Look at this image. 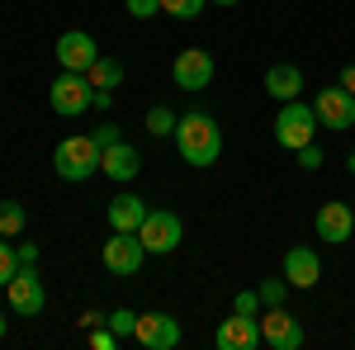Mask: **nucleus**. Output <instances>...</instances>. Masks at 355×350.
I'll list each match as a JSON object with an SVG mask.
<instances>
[{"label": "nucleus", "instance_id": "nucleus-35", "mask_svg": "<svg viewBox=\"0 0 355 350\" xmlns=\"http://www.w3.org/2000/svg\"><path fill=\"white\" fill-rule=\"evenodd\" d=\"M346 170H351V175H355V152H351V157H346Z\"/></svg>", "mask_w": 355, "mask_h": 350}, {"label": "nucleus", "instance_id": "nucleus-4", "mask_svg": "<svg viewBox=\"0 0 355 350\" xmlns=\"http://www.w3.org/2000/svg\"><path fill=\"white\" fill-rule=\"evenodd\" d=\"M137 237L147 246V256H171L175 246L185 242V222H180V213H171V209H147Z\"/></svg>", "mask_w": 355, "mask_h": 350}, {"label": "nucleus", "instance_id": "nucleus-17", "mask_svg": "<svg viewBox=\"0 0 355 350\" xmlns=\"http://www.w3.org/2000/svg\"><path fill=\"white\" fill-rule=\"evenodd\" d=\"M299 90H303V71L294 62H275L270 71H266V95H275V100H299Z\"/></svg>", "mask_w": 355, "mask_h": 350}, {"label": "nucleus", "instance_id": "nucleus-15", "mask_svg": "<svg viewBox=\"0 0 355 350\" xmlns=\"http://www.w3.org/2000/svg\"><path fill=\"white\" fill-rule=\"evenodd\" d=\"M284 279H289V289H318V279H322L318 251H313V246H289V256H284Z\"/></svg>", "mask_w": 355, "mask_h": 350}, {"label": "nucleus", "instance_id": "nucleus-6", "mask_svg": "<svg viewBox=\"0 0 355 350\" xmlns=\"http://www.w3.org/2000/svg\"><path fill=\"white\" fill-rule=\"evenodd\" d=\"M214 53H204V48H185V53H175L171 62V81L180 85V90H209L214 81Z\"/></svg>", "mask_w": 355, "mask_h": 350}, {"label": "nucleus", "instance_id": "nucleus-23", "mask_svg": "<svg viewBox=\"0 0 355 350\" xmlns=\"http://www.w3.org/2000/svg\"><path fill=\"white\" fill-rule=\"evenodd\" d=\"M266 303H261V289H242V294L232 298V313H242V317H256Z\"/></svg>", "mask_w": 355, "mask_h": 350}, {"label": "nucleus", "instance_id": "nucleus-16", "mask_svg": "<svg viewBox=\"0 0 355 350\" xmlns=\"http://www.w3.org/2000/svg\"><path fill=\"white\" fill-rule=\"evenodd\" d=\"M100 170H105L110 180H119V185H128L137 170H142V157H137L133 142H114V147L100 152Z\"/></svg>", "mask_w": 355, "mask_h": 350}, {"label": "nucleus", "instance_id": "nucleus-20", "mask_svg": "<svg viewBox=\"0 0 355 350\" xmlns=\"http://www.w3.org/2000/svg\"><path fill=\"white\" fill-rule=\"evenodd\" d=\"M24 227H28L24 204H15V199H0V237H19Z\"/></svg>", "mask_w": 355, "mask_h": 350}, {"label": "nucleus", "instance_id": "nucleus-34", "mask_svg": "<svg viewBox=\"0 0 355 350\" xmlns=\"http://www.w3.org/2000/svg\"><path fill=\"white\" fill-rule=\"evenodd\" d=\"M341 85H346V90H351V95H355V62H351V67H346V71H341Z\"/></svg>", "mask_w": 355, "mask_h": 350}, {"label": "nucleus", "instance_id": "nucleus-1", "mask_svg": "<svg viewBox=\"0 0 355 350\" xmlns=\"http://www.w3.org/2000/svg\"><path fill=\"white\" fill-rule=\"evenodd\" d=\"M175 147H180V157L190 166H214L223 157V128L218 119H209V114H180V123H175Z\"/></svg>", "mask_w": 355, "mask_h": 350}, {"label": "nucleus", "instance_id": "nucleus-31", "mask_svg": "<svg viewBox=\"0 0 355 350\" xmlns=\"http://www.w3.org/2000/svg\"><path fill=\"white\" fill-rule=\"evenodd\" d=\"M15 256H19V265H38V246H19Z\"/></svg>", "mask_w": 355, "mask_h": 350}, {"label": "nucleus", "instance_id": "nucleus-12", "mask_svg": "<svg viewBox=\"0 0 355 350\" xmlns=\"http://www.w3.org/2000/svg\"><path fill=\"white\" fill-rule=\"evenodd\" d=\"M57 62H62V71H90L95 67V57H100V48H95V38L85 33V28H67L62 38H57Z\"/></svg>", "mask_w": 355, "mask_h": 350}, {"label": "nucleus", "instance_id": "nucleus-13", "mask_svg": "<svg viewBox=\"0 0 355 350\" xmlns=\"http://www.w3.org/2000/svg\"><path fill=\"white\" fill-rule=\"evenodd\" d=\"M214 346L218 350H256V346H266V341H261V317H242V313L223 317L218 331H214Z\"/></svg>", "mask_w": 355, "mask_h": 350}, {"label": "nucleus", "instance_id": "nucleus-19", "mask_svg": "<svg viewBox=\"0 0 355 350\" xmlns=\"http://www.w3.org/2000/svg\"><path fill=\"white\" fill-rule=\"evenodd\" d=\"M95 90H114V85L123 81V62H114V57H95V67L85 71Z\"/></svg>", "mask_w": 355, "mask_h": 350}, {"label": "nucleus", "instance_id": "nucleus-37", "mask_svg": "<svg viewBox=\"0 0 355 350\" xmlns=\"http://www.w3.org/2000/svg\"><path fill=\"white\" fill-rule=\"evenodd\" d=\"M0 341H5V317H0Z\"/></svg>", "mask_w": 355, "mask_h": 350}, {"label": "nucleus", "instance_id": "nucleus-32", "mask_svg": "<svg viewBox=\"0 0 355 350\" xmlns=\"http://www.w3.org/2000/svg\"><path fill=\"white\" fill-rule=\"evenodd\" d=\"M90 105H95V109H110L114 95H110V90H90Z\"/></svg>", "mask_w": 355, "mask_h": 350}, {"label": "nucleus", "instance_id": "nucleus-24", "mask_svg": "<svg viewBox=\"0 0 355 350\" xmlns=\"http://www.w3.org/2000/svg\"><path fill=\"white\" fill-rule=\"evenodd\" d=\"M162 10L175 19H194V15H204V0H162Z\"/></svg>", "mask_w": 355, "mask_h": 350}, {"label": "nucleus", "instance_id": "nucleus-11", "mask_svg": "<svg viewBox=\"0 0 355 350\" xmlns=\"http://www.w3.org/2000/svg\"><path fill=\"white\" fill-rule=\"evenodd\" d=\"M261 341L275 346V350H299L303 346L299 317H289V313H284V303H279V308H266V313H261Z\"/></svg>", "mask_w": 355, "mask_h": 350}, {"label": "nucleus", "instance_id": "nucleus-26", "mask_svg": "<svg viewBox=\"0 0 355 350\" xmlns=\"http://www.w3.org/2000/svg\"><path fill=\"white\" fill-rule=\"evenodd\" d=\"M15 270H19V256H15V246L10 242H0V289L15 279Z\"/></svg>", "mask_w": 355, "mask_h": 350}, {"label": "nucleus", "instance_id": "nucleus-10", "mask_svg": "<svg viewBox=\"0 0 355 350\" xmlns=\"http://www.w3.org/2000/svg\"><path fill=\"white\" fill-rule=\"evenodd\" d=\"M318 123L322 128H355V95L346 90V85H331V90H318Z\"/></svg>", "mask_w": 355, "mask_h": 350}, {"label": "nucleus", "instance_id": "nucleus-30", "mask_svg": "<svg viewBox=\"0 0 355 350\" xmlns=\"http://www.w3.org/2000/svg\"><path fill=\"white\" fill-rule=\"evenodd\" d=\"M95 142H100V152H105V147H114V142H123V137H119V128H114V123H100V128H95Z\"/></svg>", "mask_w": 355, "mask_h": 350}, {"label": "nucleus", "instance_id": "nucleus-3", "mask_svg": "<svg viewBox=\"0 0 355 350\" xmlns=\"http://www.w3.org/2000/svg\"><path fill=\"white\" fill-rule=\"evenodd\" d=\"M313 133H318V109L303 100H284V109L275 114V142L284 152H299L313 142Z\"/></svg>", "mask_w": 355, "mask_h": 350}, {"label": "nucleus", "instance_id": "nucleus-36", "mask_svg": "<svg viewBox=\"0 0 355 350\" xmlns=\"http://www.w3.org/2000/svg\"><path fill=\"white\" fill-rule=\"evenodd\" d=\"M209 5H237V0H209Z\"/></svg>", "mask_w": 355, "mask_h": 350}, {"label": "nucleus", "instance_id": "nucleus-5", "mask_svg": "<svg viewBox=\"0 0 355 350\" xmlns=\"http://www.w3.org/2000/svg\"><path fill=\"white\" fill-rule=\"evenodd\" d=\"M5 298H10L15 317H38V313L48 308V289H43V274H38L33 265H19V270H15V279L5 284Z\"/></svg>", "mask_w": 355, "mask_h": 350}, {"label": "nucleus", "instance_id": "nucleus-18", "mask_svg": "<svg viewBox=\"0 0 355 350\" xmlns=\"http://www.w3.org/2000/svg\"><path fill=\"white\" fill-rule=\"evenodd\" d=\"M142 218H147V204H142L137 194H119V199H110V227L114 232H137Z\"/></svg>", "mask_w": 355, "mask_h": 350}, {"label": "nucleus", "instance_id": "nucleus-14", "mask_svg": "<svg viewBox=\"0 0 355 350\" xmlns=\"http://www.w3.org/2000/svg\"><path fill=\"white\" fill-rule=\"evenodd\" d=\"M318 237L331 246H346L355 237V213L351 204H341V199H331V204H322L318 209Z\"/></svg>", "mask_w": 355, "mask_h": 350}, {"label": "nucleus", "instance_id": "nucleus-7", "mask_svg": "<svg viewBox=\"0 0 355 350\" xmlns=\"http://www.w3.org/2000/svg\"><path fill=\"white\" fill-rule=\"evenodd\" d=\"M90 76L85 71H62L53 81V114H62V119H76V114H85L90 109Z\"/></svg>", "mask_w": 355, "mask_h": 350}, {"label": "nucleus", "instance_id": "nucleus-33", "mask_svg": "<svg viewBox=\"0 0 355 350\" xmlns=\"http://www.w3.org/2000/svg\"><path fill=\"white\" fill-rule=\"evenodd\" d=\"M100 322H105V313H95V308H90V313H81V326H85V331H90V326H100Z\"/></svg>", "mask_w": 355, "mask_h": 350}, {"label": "nucleus", "instance_id": "nucleus-8", "mask_svg": "<svg viewBox=\"0 0 355 350\" xmlns=\"http://www.w3.org/2000/svg\"><path fill=\"white\" fill-rule=\"evenodd\" d=\"M142 261H147V246H142V237H137V232H114L110 242H105V270H110V274H119V279L137 274V270H142Z\"/></svg>", "mask_w": 355, "mask_h": 350}, {"label": "nucleus", "instance_id": "nucleus-22", "mask_svg": "<svg viewBox=\"0 0 355 350\" xmlns=\"http://www.w3.org/2000/svg\"><path fill=\"white\" fill-rule=\"evenodd\" d=\"M105 326H110V331L119 336V341H128V336L137 331V313H128V308H119V313H110V317H105Z\"/></svg>", "mask_w": 355, "mask_h": 350}, {"label": "nucleus", "instance_id": "nucleus-28", "mask_svg": "<svg viewBox=\"0 0 355 350\" xmlns=\"http://www.w3.org/2000/svg\"><path fill=\"white\" fill-rule=\"evenodd\" d=\"M128 15L133 19H152V15H162V0H128Z\"/></svg>", "mask_w": 355, "mask_h": 350}, {"label": "nucleus", "instance_id": "nucleus-2", "mask_svg": "<svg viewBox=\"0 0 355 350\" xmlns=\"http://www.w3.org/2000/svg\"><path fill=\"white\" fill-rule=\"evenodd\" d=\"M53 170L67 180V185H81V180H90L95 170H100V142L95 137H62L53 152Z\"/></svg>", "mask_w": 355, "mask_h": 350}, {"label": "nucleus", "instance_id": "nucleus-9", "mask_svg": "<svg viewBox=\"0 0 355 350\" xmlns=\"http://www.w3.org/2000/svg\"><path fill=\"white\" fill-rule=\"evenodd\" d=\"M180 322L171 317V313H137V331H133V341L137 346H147V350H175L180 346Z\"/></svg>", "mask_w": 355, "mask_h": 350}, {"label": "nucleus", "instance_id": "nucleus-27", "mask_svg": "<svg viewBox=\"0 0 355 350\" xmlns=\"http://www.w3.org/2000/svg\"><path fill=\"white\" fill-rule=\"evenodd\" d=\"M90 346H95V350H114V346H119V336L100 322V326H90Z\"/></svg>", "mask_w": 355, "mask_h": 350}, {"label": "nucleus", "instance_id": "nucleus-25", "mask_svg": "<svg viewBox=\"0 0 355 350\" xmlns=\"http://www.w3.org/2000/svg\"><path fill=\"white\" fill-rule=\"evenodd\" d=\"M284 294H289V279H266V284H261V303H266V308H279Z\"/></svg>", "mask_w": 355, "mask_h": 350}, {"label": "nucleus", "instance_id": "nucleus-29", "mask_svg": "<svg viewBox=\"0 0 355 350\" xmlns=\"http://www.w3.org/2000/svg\"><path fill=\"white\" fill-rule=\"evenodd\" d=\"M299 166H303V170H318V166H322V147H318V142L299 147Z\"/></svg>", "mask_w": 355, "mask_h": 350}, {"label": "nucleus", "instance_id": "nucleus-21", "mask_svg": "<svg viewBox=\"0 0 355 350\" xmlns=\"http://www.w3.org/2000/svg\"><path fill=\"white\" fill-rule=\"evenodd\" d=\"M175 123H180L175 109H166V105L147 109V133H152V137H175Z\"/></svg>", "mask_w": 355, "mask_h": 350}]
</instances>
